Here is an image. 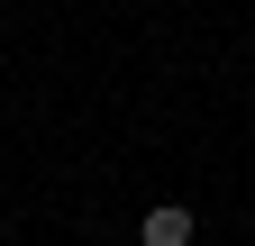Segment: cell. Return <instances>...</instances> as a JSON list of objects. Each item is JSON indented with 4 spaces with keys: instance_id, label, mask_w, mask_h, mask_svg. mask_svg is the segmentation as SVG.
<instances>
[{
    "instance_id": "cell-1",
    "label": "cell",
    "mask_w": 255,
    "mask_h": 246,
    "mask_svg": "<svg viewBox=\"0 0 255 246\" xmlns=\"http://www.w3.org/2000/svg\"><path fill=\"white\" fill-rule=\"evenodd\" d=\"M191 228H201V219H191L182 201H155L146 219H137V246H191Z\"/></svg>"
}]
</instances>
